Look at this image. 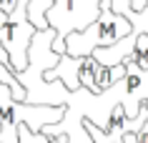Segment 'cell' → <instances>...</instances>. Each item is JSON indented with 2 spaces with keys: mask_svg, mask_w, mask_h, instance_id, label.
Listing matches in <instances>:
<instances>
[{
  "mask_svg": "<svg viewBox=\"0 0 148 143\" xmlns=\"http://www.w3.org/2000/svg\"><path fill=\"white\" fill-rule=\"evenodd\" d=\"M48 143H68V135H65V133H55V135H48Z\"/></svg>",
  "mask_w": 148,
  "mask_h": 143,
  "instance_id": "9",
  "label": "cell"
},
{
  "mask_svg": "<svg viewBox=\"0 0 148 143\" xmlns=\"http://www.w3.org/2000/svg\"><path fill=\"white\" fill-rule=\"evenodd\" d=\"M80 63H83V58L63 53V55L58 58V63L50 65V68L43 73V80H55V78H58V80H63V86L68 88V90H75V88L80 86V80H78Z\"/></svg>",
  "mask_w": 148,
  "mask_h": 143,
  "instance_id": "5",
  "label": "cell"
},
{
  "mask_svg": "<svg viewBox=\"0 0 148 143\" xmlns=\"http://www.w3.org/2000/svg\"><path fill=\"white\" fill-rule=\"evenodd\" d=\"M131 33V23L128 18H123L121 13L110 10L108 0H101V13L93 23H88L83 30H70L63 43H65V53L68 55H90L95 48L113 45L116 40H121L123 35Z\"/></svg>",
  "mask_w": 148,
  "mask_h": 143,
  "instance_id": "2",
  "label": "cell"
},
{
  "mask_svg": "<svg viewBox=\"0 0 148 143\" xmlns=\"http://www.w3.org/2000/svg\"><path fill=\"white\" fill-rule=\"evenodd\" d=\"M18 131V143H48V135L45 133H40V131H30L28 128V123H18L15 126Z\"/></svg>",
  "mask_w": 148,
  "mask_h": 143,
  "instance_id": "8",
  "label": "cell"
},
{
  "mask_svg": "<svg viewBox=\"0 0 148 143\" xmlns=\"http://www.w3.org/2000/svg\"><path fill=\"white\" fill-rule=\"evenodd\" d=\"M53 38L55 28L48 25V28H38L28 43V65L20 73H15V78L25 88V103L63 105L65 95H68V88L63 86V80H43V73L50 65H55L58 58L63 55L53 50Z\"/></svg>",
  "mask_w": 148,
  "mask_h": 143,
  "instance_id": "1",
  "label": "cell"
},
{
  "mask_svg": "<svg viewBox=\"0 0 148 143\" xmlns=\"http://www.w3.org/2000/svg\"><path fill=\"white\" fill-rule=\"evenodd\" d=\"M101 13V0H53L45 10V20L50 28H55L53 50L65 53L63 38L70 30H83L88 23H93Z\"/></svg>",
  "mask_w": 148,
  "mask_h": 143,
  "instance_id": "3",
  "label": "cell"
},
{
  "mask_svg": "<svg viewBox=\"0 0 148 143\" xmlns=\"http://www.w3.org/2000/svg\"><path fill=\"white\" fill-rule=\"evenodd\" d=\"M35 30L38 28L28 20V0H18L15 8L8 13L5 23L0 25V45L8 53L13 73H20L28 65V43Z\"/></svg>",
  "mask_w": 148,
  "mask_h": 143,
  "instance_id": "4",
  "label": "cell"
},
{
  "mask_svg": "<svg viewBox=\"0 0 148 143\" xmlns=\"http://www.w3.org/2000/svg\"><path fill=\"white\" fill-rule=\"evenodd\" d=\"M95 65H98V60H95L93 55H83V63H80V68H78V80H80V86L88 88V90H93Z\"/></svg>",
  "mask_w": 148,
  "mask_h": 143,
  "instance_id": "6",
  "label": "cell"
},
{
  "mask_svg": "<svg viewBox=\"0 0 148 143\" xmlns=\"http://www.w3.org/2000/svg\"><path fill=\"white\" fill-rule=\"evenodd\" d=\"M131 58H133V63H136V65L148 68V33H140L138 38H136Z\"/></svg>",
  "mask_w": 148,
  "mask_h": 143,
  "instance_id": "7",
  "label": "cell"
}]
</instances>
